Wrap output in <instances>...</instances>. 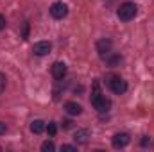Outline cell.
<instances>
[{
    "instance_id": "cell-1",
    "label": "cell",
    "mask_w": 154,
    "mask_h": 152,
    "mask_svg": "<svg viewBox=\"0 0 154 152\" xmlns=\"http://www.w3.org/2000/svg\"><path fill=\"white\" fill-rule=\"evenodd\" d=\"M91 104H93V108H95L99 113H106V111H109V108H111V100H109L106 95H102V93H100V90H99V84H97V82L93 84Z\"/></svg>"
},
{
    "instance_id": "cell-2",
    "label": "cell",
    "mask_w": 154,
    "mask_h": 152,
    "mask_svg": "<svg viewBox=\"0 0 154 152\" xmlns=\"http://www.w3.org/2000/svg\"><path fill=\"white\" fill-rule=\"evenodd\" d=\"M136 14H138V5L134 2H124V4H120V7L116 11V16L122 22H131V20H134Z\"/></svg>"
},
{
    "instance_id": "cell-3",
    "label": "cell",
    "mask_w": 154,
    "mask_h": 152,
    "mask_svg": "<svg viewBox=\"0 0 154 152\" xmlns=\"http://www.w3.org/2000/svg\"><path fill=\"white\" fill-rule=\"evenodd\" d=\"M108 86H109V90H111L115 95H124V93L127 91V82H125L122 77H118V75L109 77Z\"/></svg>"
},
{
    "instance_id": "cell-4",
    "label": "cell",
    "mask_w": 154,
    "mask_h": 152,
    "mask_svg": "<svg viewBox=\"0 0 154 152\" xmlns=\"http://www.w3.org/2000/svg\"><path fill=\"white\" fill-rule=\"evenodd\" d=\"M68 14V5L65 2H54L50 5V16L56 20H63Z\"/></svg>"
},
{
    "instance_id": "cell-5",
    "label": "cell",
    "mask_w": 154,
    "mask_h": 152,
    "mask_svg": "<svg viewBox=\"0 0 154 152\" xmlns=\"http://www.w3.org/2000/svg\"><path fill=\"white\" fill-rule=\"evenodd\" d=\"M111 48H113V41L109 38H102V39L97 41V52H99V56H100L102 59L111 54Z\"/></svg>"
},
{
    "instance_id": "cell-6",
    "label": "cell",
    "mask_w": 154,
    "mask_h": 152,
    "mask_svg": "<svg viewBox=\"0 0 154 152\" xmlns=\"http://www.w3.org/2000/svg\"><path fill=\"white\" fill-rule=\"evenodd\" d=\"M66 72H68V68H66V65L61 63V61H56V63L52 65V68H50V74H52V77H54L56 81H63V79L66 77Z\"/></svg>"
},
{
    "instance_id": "cell-7",
    "label": "cell",
    "mask_w": 154,
    "mask_h": 152,
    "mask_svg": "<svg viewBox=\"0 0 154 152\" xmlns=\"http://www.w3.org/2000/svg\"><path fill=\"white\" fill-rule=\"evenodd\" d=\"M129 141H131V138H129L127 132H116L115 136H113V140H111V143H113L115 149H124V147H127Z\"/></svg>"
},
{
    "instance_id": "cell-8",
    "label": "cell",
    "mask_w": 154,
    "mask_h": 152,
    "mask_svg": "<svg viewBox=\"0 0 154 152\" xmlns=\"http://www.w3.org/2000/svg\"><path fill=\"white\" fill-rule=\"evenodd\" d=\"M90 131L88 129H77L75 132H74V141H75V145H86L88 143V140H90Z\"/></svg>"
},
{
    "instance_id": "cell-9",
    "label": "cell",
    "mask_w": 154,
    "mask_h": 152,
    "mask_svg": "<svg viewBox=\"0 0 154 152\" xmlns=\"http://www.w3.org/2000/svg\"><path fill=\"white\" fill-rule=\"evenodd\" d=\"M50 50H52V45H50L48 41H38V43H34V47H32V52H34L36 56H47Z\"/></svg>"
},
{
    "instance_id": "cell-10",
    "label": "cell",
    "mask_w": 154,
    "mask_h": 152,
    "mask_svg": "<svg viewBox=\"0 0 154 152\" xmlns=\"http://www.w3.org/2000/svg\"><path fill=\"white\" fill-rule=\"evenodd\" d=\"M65 111L68 114H72V116H77V114L82 113V106L77 104V102H66L65 104Z\"/></svg>"
},
{
    "instance_id": "cell-11",
    "label": "cell",
    "mask_w": 154,
    "mask_h": 152,
    "mask_svg": "<svg viewBox=\"0 0 154 152\" xmlns=\"http://www.w3.org/2000/svg\"><path fill=\"white\" fill-rule=\"evenodd\" d=\"M45 129H47V123H45L43 120H32V122H31V131H32L34 134H41Z\"/></svg>"
},
{
    "instance_id": "cell-12",
    "label": "cell",
    "mask_w": 154,
    "mask_h": 152,
    "mask_svg": "<svg viewBox=\"0 0 154 152\" xmlns=\"http://www.w3.org/2000/svg\"><path fill=\"white\" fill-rule=\"evenodd\" d=\"M104 59H106V63H108L109 66H118V65L122 63V56H120V54H113V52H111L109 56H106Z\"/></svg>"
},
{
    "instance_id": "cell-13",
    "label": "cell",
    "mask_w": 154,
    "mask_h": 152,
    "mask_svg": "<svg viewBox=\"0 0 154 152\" xmlns=\"http://www.w3.org/2000/svg\"><path fill=\"white\" fill-rule=\"evenodd\" d=\"M41 150H43V152H52V150H56V145H54V141H43V143H41Z\"/></svg>"
},
{
    "instance_id": "cell-14",
    "label": "cell",
    "mask_w": 154,
    "mask_h": 152,
    "mask_svg": "<svg viewBox=\"0 0 154 152\" xmlns=\"http://www.w3.org/2000/svg\"><path fill=\"white\" fill-rule=\"evenodd\" d=\"M45 131L48 132V136H56V132H57V125H56L54 122H48V125H47Z\"/></svg>"
},
{
    "instance_id": "cell-15",
    "label": "cell",
    "mask_w": 154,
    "mask_h": 152,
    "mask_svg": "<svg viewBox=\"0 0 154 152\" xmlns=\"http://www.w3.org/2000/svg\"><path fill=\"white\" fill-rule=\"evenodd\" d=\"M140 145H142V147H151V145H152V140H151L149 136H143L142 141H140Z\"/></svg>"
},
{
    "instance_id": "cell-16",
    "label": "cell",
    "mask_w": 154,
    "mask_h": 152,
    "mask_svg": "<svg viewBox=\"0 0 154 152\" xmlns=\"http://www.w3.org/2000/svg\"><path fill=\"white\" fill-rule=\"evenodd\" d=\"M5 90V75L4 74H0V93Z\"/></svg>"
},
{
    "instance_id": "cell-17",
    "label": "cell",
    "mask_w": 154,
    "mask_h": 152,
    "mask_svg": "<svg viewBox=\"0 0 154 152\" xmlns=\"http://www.w3.org/2000/svg\"><path fill=\"white\" fill-rule=\"evenodd\" d=\"M61 150H77V145H61Z\"/></svg>"
},
{
    "instance_id": "cell-18",
    "label": "cell",
    "mask_w": 154,
    "mask_h": 152,
    "mask_svg": "<svg viewBox=\"0 0 154 152\" xmlns=\"http://www.w3.org/2000/svg\"><path fill=\"white\" fill-rule=\"evenodd\" d=\"M72 123H74L72 120H63V129H70V127H72Z\"/></svg>"
},
{
    "instance_id": "cell-19",
    "label": "cell",
    "mask_w": 154,
    "mask_h": 152,
    "mask_svg": "<svg viewBox=\"0 0 154 152\" xmlns=\"http://www.w3.org/2000/svg\"><path fill=\"white\" fill-rule=\"evenodd\" d=\"M5 131H7V125H5L4 122H0V136H2V134H5Z\"/></svg>"
},
{
    "instance_id": "cell-20",
    "label": "cell",
    "mask_w": 154,
    "mask_h": 152,
    "mask_svg": "<svg viewBox=\"0 0 154 152\" xmlns=\"http://www.w3.org/2000/svg\"><path fill=\"white\" fill-rule=\"evenodd\" d=\"M4 29H5V18L0 14V31H4Z\"/></svg>"
},
{
    "instance_id": "cell-21",
    "label": "cell",
    "mask_w": 154,
    "mask_h": 152,
    "mask_svg": "<svg viewBox=\"0 0 154 152\" xmlns=\"http://www.w3.org/2000/svg\"><path fill=\"white\" fill-rule=\"evenodd\" d=\"M27 31H29V23L25 22V25H23V34H22V36H23V39H27Z\"/></svg>"
},
{
    "instance_id": "cell-22",
    "label": "cell",
    "mask_w": 154,
    "mask_h": 152,
    "mask_svg": "<svg viewBox=\"0 0 154 152\" xmlns=\"http://www.w3.org/2000/svg\"><path fill=\"white\" fill-rule=\"evenodd\" d=\"M0 150H2V147H0Z\"/></svg>"
}]
</instances>
